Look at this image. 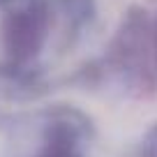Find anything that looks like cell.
Listing matches in <instances>:
<instances>
[{
	"label": "cell",
	"mask_w": 157,
	"mask_h": 157,
	"mask_svg": "<svg viewBox=\"0 0 157 157\" xmlns=\"http://www.w3.org/2000/svg\"><path fill=\"white\" fill-rule=\"evenodd\" d=\"M90 120L72 106H53L39 113L23 157H90Z\"/></svg>",
	"instance_id": "obj_1"
},
{
	"label": "cell",
	"mask_w": 157,
	"mask_h": 157,
	"mask_svg": "<svg viewBox=\"0 0 157 157\" xmlns=\"http://www.w3.org/2000/svg\"><path fill=\"white\" fill-rule=\"evenodd\" d=\"M132 157H157V123L141 136Z\"/></svg>",
	"instance_id": "obj_2"
}]
</instances>
